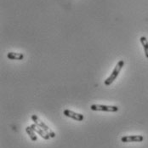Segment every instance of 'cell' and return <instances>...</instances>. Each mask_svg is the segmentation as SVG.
Segmentation results:
<instances>
[{"instance_id": "cell-1", "label": "cell", "mask_w": 148, "mask_h": 148, "mask_svg": "<svg viewBox=\"0 0 148 148\" xmlns=\"http://www.w3.org/2000/svg\"><path fill=\"white\" fill-rule=\"evenodd\" d=\"M123 66H124V61H123V60H119V62H118V64L116 65V66H115L114 70L112 71V74L110 75V77H107V78L104 81L105 85L108 86V85L112 84V83L117 79V77H119V73H120V72H121L122 68L123 67Z\"/></svg>"}, {"instance_id": "cell-2", "label": "cell", "mask_w": 148, "mask_h": 148, "mask_svg": "<svg viewBox=\"0 0 148 148\" xmlns=\"http://www.w3.org/2000/svg\"><path fill=\"white\" fill-rule=\"evenodd\" d=\"M32 120L34 122V123H36V124H37L38 126H39L43 130H45V132H46V134H47L50 138H55V137H56V134H55V132H54L51 129H49L43 121H41L37 115H32Z\"/></svg>"}, {"instance_id": "cell-3", "label": "cell", "mask_w": 148, "mask_h": 148, "mask_svg": "<svg viewBox=\"0 0 148 148\" xmlns=\"http://www.w3.org/2000/svg\"><path fill=\"white\" fill-rule=\"evenodd\" d=\"M90 109L92 111H101V112H117L119 111V107L117 106H105V105H91Z\"/></svg>"}, {"instance_id": "cell-4", "label": "cell", "mask_w": 148, "mask_h": 148, "mask_svg": "<svg viewBox=\"0 0 148 148\" xmlns=\"http://www.w3.org/2000/svg\"><path fill=\"white\" fill-rule=\"evenodd\" d=\"M63 113H64V115H65L66 117L70 118V119H74V120H76V121H78V122L83 121V120L84 119V117L83 114L75 112L73 111H71V110H68V109L64 110Z\"/></svg>"}, {"instance_id": "cell-5", "label": "cell", "mask_w": 148, "mask_h": 148, "mask_svg": "<svg viewBox=\"0 0 148 148\" xmlns=\"http://www.w3.org/2000/svg\"><path fill=\"white\" fill-rule=\"evenodd\" d=\"M144 140V137L142 135H127L123 136L121 138V141L124 143L128 142H141Z\"/></svg>"}, {"instance_id": "cell-6", "label": "cell", "mask_w": 148, "mask_h": 148, "mask_svg": "<svg viewBox=\"0 0 148 148\" xmlns=\"http://www.w3.org/2000/svg\"><path fill=\"white\" fill-rule=\"evenodd\" d=\"M32 128V130L36 132V133L38 134H39L43 139H45V140H49L50 137L46 134V132H45V130H43L39 126H38L36 123H32V124H31L30 125Z\"/></svg>"}, {"instance_id": "cell-7", "label": "cell", "mask_w": 148, "mask_h": 148, "mask_svg": "<svg viewBox=\"0 0 148 148\" xmlns=\"http://www.w3.org/2000/svg\"><path fill=\"white\" fill-rule=\"evenodd\" d=\"M7 57L10 60H21L24 58V55L21 53H15V52H10L7 54Z\"/></svg>"}, {"instance_id": "cell-8", "label": "cell", "mask_w": 148, "mask_h": 148, "mask_svg": "<svg viewBox=\"0 0 148 148\" xmlns=\"http://www.w3.org/2000/svg\"><path fill=\"white\" fill-rule=\"evenodd\" d=\"M26 132L28 134V135L30 136V139L32 140V141H37L38 140V137L36 135V132L32 130V128L31 126H27L26 128Z\"/></svg>"}, {"instance_id": "cell-9", "label": "cell", "mask_w": 148, "mask_h": 148, "mask_svg": "<svg viewBox=\"0 0 148 148\" xmlns=\"http://www.w3.org/2000/svg\"><path fill=\"white\" fill-rule=\"evenodd\" d=\"M140 44L143 46V49H144V52H145V55H146V57L148 58V41L147 38L146 37H141L140 38Z\"/></svg>"}]
</instances>
